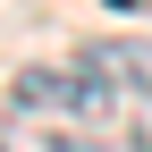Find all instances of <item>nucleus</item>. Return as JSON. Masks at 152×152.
I'll list each match as a JSON object with an SVG mask.
<instances>
[{"instance_id":"f257e3e1","label":"nucleus","mask_w":152,"mask_h":152,"mask_svg":"<svg viewBox=\"0 0 152 152\" xmlns=\"http://www.w3.org/2000/svg\"><path fill=\"white\" fill-rule=\"evenodd\" d=\"M76 76H85L102 102L144 110L152 102V34H102V42H85L76 51Z\"/></svg>"},{"instance_id":"f03ea898","label":"nucleus","mask_w":152,"mask_h":152,"mask_svg":"<svg viewBox=\"0 0 152 152\" xmlns=\"http://www.w3.org/2000/svg\"><path fill=\"white\" fill-rule=\"evenodd\" d=\"M17 102L9 110H26V118H51V127H93V118H110V102L85 85L76 68H17Z\"/></svg>"},{"instance_id":"7ed1b4c3","label":"nucleus","mask_w":152,"mask_h":152,"mask_svg":"<svg viewBox=\"0 0 152 152\" xmlns=\"http://www.w3.org/2000/svg\"><path fill=\"white\" fill-rule=\"evenodd\" d=\"M0 152H76V127L26 118V110H0Z\"/></svg>"},{"instance_id":"20e7f679","label":"nucleus","mask_w":152,"mask_h":152,"mask_svg":"<svg viewBox=\"0 0 152 152\" xmlns=\"http://www.w3.org/2000/svg\"><path fill=\"white\" fill-rule=\"evenodd\" d=\"M118 135H127V152H152V102H144V110H127Z\"/></svg>"}]
</instances>
